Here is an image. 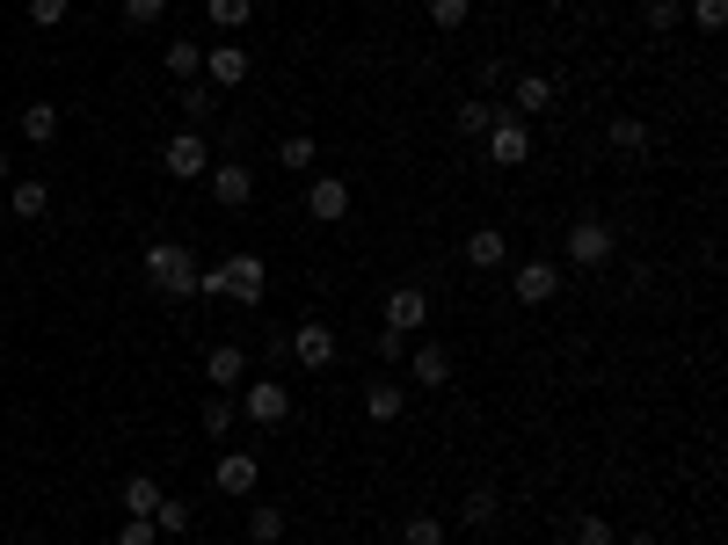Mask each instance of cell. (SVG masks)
<instances>
[{"label":"cell","instance_id":"836d02e7","mask_svg":"<svg viewBox=\"0 0 728 545\" xmlns=\"http://www.w3.org/2000/svg\"><path fill=\"white\" fill-rule=\"evenodd\" d=\"M66 15H73V0H29V23L37 29H59Z\"/></svg>","mask_w":728,"mask_h":545},{"label":"cell","instance_id":"52a82bcc","mask_svg":"<svg viewBox=\"0 0 728 545\" xmlns=\"http://www.w3.org/2000/svg\"><path fill=\"white\" fill-rule=\"evenodd\" d=\"M255 480H263V466H255V451H218V466H212V487L218 495H255Z\"/></svg>","mask_w":728,"mask_h":545},{"label":"cell","instance_id":"e575fe53","mask_svg":"<svg viewBox=\"0 0 728 545\" xmlns=\"http://www.w3.org/2000/svg\"><path fill=\"white\" fill-rule=\"evenodd\" d=\"M168 73H175V80L204 73V51H197V45H168Z\"/></svg>","mask_w":728,"mask_h":545},{"label":"cell","instance_id":"f35d334b","mask_svg":"<svg viewBox=\"0 0 728 545\" xmlns=\"http://www.w3.org/2000/svg\"><path fill=\"white\" fill-rule=\"evenodd\" d=\"M692 15H700V29H721L728 23V0H692Z\"/></svg>","mask_w":728,"mask_h":545},{"label":"cell","instance_id":"277c9868","mask_svg":"<svg viewBox=\"0 0 728 545\" xmlns=\"http://www.w3.org/2000/svg\"><path fill=\"white\" fill-rule=\"evenodd\" d=\"M612 248H619V240H612L605 218H576V226H568V262H576V269H605Z\"/></svg>","mask_w":728,"mask_h":545},{"label":"cell","instance_id":"4fadbf2b","mask_svg":"<svg viewBox=\"0 0 728 545\" xmlns=\"http://www.w3.org/2000/svg\"><path fill=\"white\" fill-rule=\"evenodd\" d=\"M204 80H212V88H241L248 80V51L241 45H212L204 51Z\"/></svg>","mask_w":728,"mask_h":545},{"label":"cell","instance_id":"30bf717a","mask_svg":"<svg viewBox=\"0 0 728 545\" xmlns=\"http://www.w3.org/2000/svg\"><path fill=\"white\" fill-rule=\"evenodd\" d=\"M488 161H503V167L532 161V131H525L517 117H495V124H488Z\"/></svg>","mask_w":728,"mask_h":545},{"label":"cell","instance_id":"8fae6325","mask_svg":"<svg viewBox=\"0 0 728 545\" xmlns=\"http://www.w3.org/2000/svg\"><path fill=\"white\" fill-rule=\"evenodd\" d=\"M423 320H430V299H423V291H387V334H415L423 328Z\"/></svg>","mask_w":728,"mask_h":545},{"label":"cell","instance_id":"ba28073f","mask_svg":"<svg viewBox=\"0 0 728 545\" xmlns=\"http://www.w3.org/2000/svg\"><path fill=\"white\" fill-rule=\"evenodd\" d=\"M291 356H299L306 371H328V364H336V328H328V320H299V328H291Z\"/></svg>","mask_w":728,"mask_h":545},{"label":"cell","instance_id":"ffe728a7","mask_svg":"<svg viewBox=\"0 0 728 545\" xmlns=\"http://www.w3.org/2000/svg\"><path fill=\"white\" fill-rule=\"evenodd\" d=\"M8 212H15V218H45L51 212V190H45V182H15V190H8Z\"/></svg>","mask_w":728,"mask_h":545},{"label":"cell","instance_id":"d4e9b609","mask_svg":"<svg viewBox=\"0 0 728 545\" xmlns=\"http://www.w3.org/2000/svg\"><path fill=\"white\" fill-rule=\"evenodd\" d=\"M364 415H372V422H393V415H401V393H393L387 379H379V385H364Z\"/></svg>","mask_w":728,"mask_h":545},{"label":"cell","instance_id":"7c38bea8","mask_svg":"<svg viewBox=\"0 0 728 545\" xmlns=\"http://www.w3.org/2000/svg\"><path fill=\"white\" fill-rule=\"evenodd\" d=\"M204 379H212L218 393H234V385L248 379V356L234 350V342H212V350H204Z\"/></svg>","mask_w":728,"mask_h":545},{"label":"cell","instance_id":"d6a6232c","mask_svg":"<svg viewBox=\"0 0 728 545\" xmlns=\"http://www.w3.org/2000/svg\"><path fill=\"white\" fill-rule=\"evenodd\" d=\"M576 545H612V523L598 517V509H582L576 517Z\"/></svg>","mask_w":728,"mask_h":545},{"label":"cell","instance_id":"6da1fadb","mask_svg":"<svg viewBox=\"0 0 728 545\" xmlns=\"http://www.w3.org/2000/svg\"><path fill=\"white\" fill-rule=\"evenodd\" d=\"M197 291H212V299H234V306H263L269 291V269L255 255H226L212 269H197Z\"/></svg>","mask_w":728,"mask_h":545},{"label":"cell","instance_id":"4dcf8cb0","mask_svg":"<svg viewBox=\"0 0 728 545\" xmlns=\"http://www.w3.org/2000/svg\"><path fill=\"white\" fill-rule=\"evenodd\" d=\"M466 15H474V0H430V23L437 29H466Z\"/></svg>","mask_w":728,"mask_h":545},{"label":"cell","instance_id":"83f0119b","mask_svg":"<svg viewBox=\"0 0 728 545\" xmlns=\"http://www.w3.org/2000/svg\"><path fill=\"white\" fill-rule=\"evenodd\" d=\"M488 124H495V102H460V131L466 139H488Z\"/></svg>","mask_w":728,"mask_h":545},{"label":"cell","instance_id":"3957f363","mask_svg":"<svg viewBox=\"0 0 728 545\" xmlns=\"http://www.w3.org/2000/svg\"><path fill=\"white\" fill-rule=\"evenodd\" d=\"M161 167H168L175 182H204V167H212V145H204V131H175V139L161 145Z\"/></svg>","mask_w":728,"mask_h":545},{"label":"cell","instance_id":"cb8c5ba5","mask_svg":"<svg viewBox=\"0 0 728 545\" xmlns=\"http://www.w3.org/2000/svg\"><path fill=\"white\" fill-rule=\"evenodd\" d=\"M175 102H183V117H190V131H197V124H204V117H212V110H218V88H212V80H204V88H183V96H175Z\"/></svg>","mask_w":728,"mask_h":545},{"label":"cell","instance_id":"7bdbcfd3","mask_svg":"<svg viewBox=\"0 0 728 545\" xmlns=\"http://www.w3.org/2000/svg\"><path fill=\"white\" fill-rule=\"evenodd\" d=\"M547 8H568V0H547Z\"/></svg>","mask_w":728,"mask_h":545},{"label":"cell","instance_id":"74e56055","mask_svg":"<svg viewBox=\"0 0 728 545\" xmlns=\"http://www.w3.org/2000/svg\"><path fill=\"white\" fill-rule=\"evenodd\" d=\"M153 538H161V531H153V517H131V523L117 531V545H153Z\"/></svg>","mask_w":728,"mask_h":545},{"label":"cell","instance_id":"1f68e13d","mask_svg":"<svg viewBox=\"0 0 728 545\" xmlns=\"http://www.w3.org/2000/svg\"><path fill=\"white\" fill-rule=\"evenodd\" d=\"M153 531H190V502L161 495V509H153Z\"/></svg>","mask_w":728,"mask_h":545},{"label":"cell","instance_id":"f546056e","mask_svg":"<svg viewBox=\"0 0 728 545\" xmlns=\"http://www.w3.org/2000/svg\"><path fill=\"white\" fill-rule=\"evenodd\" d=\"M401 545H444V523L437 517H409L401 523Z\"/></svg>","mask_w":728,"mask_h":545},{"label":"cell","instance_id":"f1b7e54d","mask_svg":"<svg viewBox=\"0 0 728 545\" xmlns=\"http://www.w3.org/2000/svg\"><path fill=\"white\" fill-rule=\"evenodd\" d=\"M234 415H241V407L226 401V393H212V401H204V429H212L218 444H226V429H234Z\"/></svg>","mask_w":728,"mask_h":545},{"label":"cell","instance_id":"5b68a950","mask_svg":"<svg viewBox=\"0 0 728 545\" xmlns=\"http://www.w3.org/2000/svg\"><path fill=\"white\" fill-rule=\"evenodd\" d=\"M234 407H241L248 422L277 429V422H285V415H291V393H285V385H277V379H255V385H241V401H234Z\"/></svg>","mask_w":728,"mask_h":545},{"label":"cell","instance_id":"44dd1931","mask_svg":"<svg viewBox=\"0 0 728 545\" xmlns=\"http://www.w3.org/2000/svg\"><path fill=\"white\" fill-rule=\"evenodd\" d=\"M495 517H503V502H495V487H474V495L460 502V523H474V531H488Z\"/></svg>","mask_w":728,"mask_h":545},{"label":"cell","instance_id":"e0dca14e","mask_svg":"<svg viewBox=\"0 0 728 545\" xmlns=\"http://www.w3.org/2000/svg\"><path fill=\"white\" fill-rule=\"evenodd\" d=\"M503 233H495V226H481V233H466V262H474V269H503Z\"/></svg>","mask_w":728,"mask_h":545},{"label":"cell","instance_id":"603a6c76","mask_svg":"<svg viewBox=\"0 0 728 545\" xmlns=\"http://www.w3.org/2000/svg\"><path fill=\"white\" fill-rule=\"evenodd\" d=\"M612 145H619L627 161H641V153H649V124L641 117H612Z\"/></svg>","mask_w":728,"mask_h":545},{"label":"cell","instance_id":"b9f144b4","mask_svg":"<svg viewBox=\"0 0 728 545\" xmlns=\"http://www.w3.org/2000/svg\"><path fill=\"white\" fill-rule=\"evenodd\" d=\"M495 8H517V0H495Z\"/></svg>","mask_w":728,"mask_h":545},{"label":"cell","instance_id":"d590c367","mask_svg":"<svg viewBox=\"0 0 728 545\" xmlns=\"http://www.w3.org/2000/svg\"><path fill=\"white\" fill-rule=\"evenodd\" d=\"M641 15H649V29H678L685 23V0H649Z\"/></svg>","mask_w":728,"mask_h":545},{"label":"cell","instance_id":"8992f818","mask_svg":"<svg viewBox=\"0 0 728 545\" xmlns=\"http://www.w3.org/2000/svg\"><path fill=\"white\" fill-rule=\"evenodd\" d=\"M204 182H212V204H226V212H241L248 197H255L248 161H212V167H204Z\"/></svg>","mask_w":728,"mask_h":545},{"label":"cell","instance_id":"d6986e66","mask_svg":"<svg viewBox=\"0 0 728 545\" xmlns=\"http://www.w3.org/2000/svg\"><path fill=\"white\" fill-rule=\"evenodd\" d=\"M124 509H131V517H153V509H161V480L131 473V480H124Z\"/></svg>","mask_w":728,"mask_h":545},{"label":"cell","instance_id":"2e32d148","mask_svg":"<svg viewBox=\"0 0 728 545\" xmlns=\"http://www.w3.org/2000/svg\"><path fill=\"white\" fill-rule=\"evenodd\" d=\"M415 385H452V350H444V342H423V350H415Z\"/></svg>","mask_w":728,"mask_h":545},{"label":"cell","instance_id":"4316f807","mask_svg":"<svg viewBox=\"0 0 728 545\" xmlns=\"http://www.w3.org/2000/svg\"><path fill=\"white\" fill-rule=\"evenodd\" d=\"M277 167H291V175H299V167H314V139H306V131L277 139Z\"/></svg>","mask_w":728,"mask_h":545},{"label":"cell","instance_id":"5bb4252c","mask_svg":"<svg viewBox=\"0 0 728 545\" xmlns=\"http://www.w3.org/2000/svg\"><path fill=\"white\" fill-rule=\"evenodd\" d=\"M306 212L328 218V226H336V218H350V182H342V175H321L314 190H306Z\"/></svg>","mask_w":728,"mask_h":545},{"label":"cell","instance_id":"ac0fdd59","mask_svg":"<svg viewBox=\"0 0 728 545\" xmlns=\"http://www.w3.org/2000/svg\"><path fill=\"white\" fill-rule=\"evenodd\" d=\"M23 139H37V145L59 139V102H23Z\"/></svg>","mask_w":728,"mask_h":545},{"label":"cell","instance_id":"8d00e7d4","mask_svg":"<svg viewBox=\"0 0 728 545\" xmlns=\"http://www.w3.org/2000/svg\"><path fill=\"white\" fill-rule=\"evenodd\" d=\"M161 15H168V0H124V23H161Z\"/></svg>","mask_w":728,"mask_h":545},{"label":"cell","instance_id":"7402d4cb","mask_svg":"<svg viewBox=\"0 0 728 545\" xmlns=\"http://www.w3.org/2000/svg\"><path fill=\"white\" fill-rule=\"evenodd\" d=\"M204 15H212V29H248V15H255V0H204Z\"/></svg>","mask_w":728,"mask_h":545},{"label":"cell","instance_id":"60d3db41","mask_svg":"<svg viewBox=\"0 0 728 545\" xmlns=\"http://www.w3.org/2000/svg\"><path fill=\"white\" fill-rule=\"evenodd\" d=\"M0 182H8V153H0Z\"/></svg>","mask_w":728,"mask_h":545},{"label":"cell","instance_id":"9a60e30c","mask_svg":"<svg viewBox=\"0 0 728 545\" xmlns=\"http://www.w3.org/2000/svg\"><path fill=\"white\" fill-rule=\"evenodd\" d=\"M510 110H517V117H539V110H554V80H547V73H517V88H510Z\"/></svg>","mask_w":728,"mask_h":545},{"label":"cell","instance_id":"484cf974","mask_svg":"<svg viewBox=\"0 0 728 545\" xmlns=\"http://www.w3.org/2000/svg\"><path fill=\"white\" fill-rule=\"evenodd\" d=\"M248 538L277 545V538H285V509H248Z\"/></svg>","mask_w":728,"mask_h":545},{"label":"cell","instance_id":"ab89813d","mask_svg":"<svg viewBox=\"0 0 728 545\" xmlns=\"http://www.w3.org/2000/svg\"><path fill=\"white\" fill-rule=\"evenodd\" d=\"M627 545H655V538H649V531H633V538H627Z\"/></svg>","mask_w":728,"mask_h":545},{"label":"cell","instance_id":"9c48e42d","mask_svg":"<svg viewBox=\"0 0 728 545\" xmlns=\"http://www.w3.org/2000/svg\"><path fill=\"white\" fill-rule=\"evenodd\" d=\"M510 291H517V306H547V299L561 291V269H554V262H517Z\"/></svg>","mask_w":728,"mask_h":545},{"label":"cell","instance_id":"7a4b0ae2","mask_svg":"<svg viewBox=\"0 0 728 545\" xmlns=\"http://www.w3.org/2000/svg\"><path fill=\"white\" fill-rule=\"evenodd\" d=\"M146 277H153V291H168V299H190L197 291V255L183 248V240H153V248H146Z\"/></svg>","mask_w":728,"mask_h":545}]
</instances>
